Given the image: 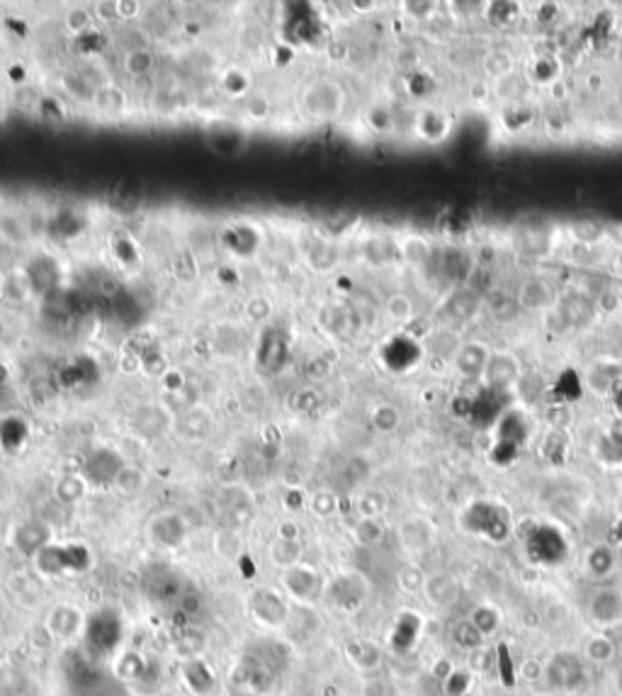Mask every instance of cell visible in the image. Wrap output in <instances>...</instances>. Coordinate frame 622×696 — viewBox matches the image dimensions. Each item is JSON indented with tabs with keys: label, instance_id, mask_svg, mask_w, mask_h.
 Instances as JSON below:
<instances>
[{
	"label": "cell",
	"instance_id": "obj_1",
	"mask_svg": "<svg viewBox=\"0 0 622 696\" xmlns=\"http://www.w3.org/2000/svg\"><path fill=\"white\" fill-rule=\"evenodd\" d=\"M83 638H86L88 655L93 657V660H102V657L112 655L119 648V643L125 641L122 614L112 609V606H102V609L93 611L86 618Z\"/></svg>",
	"mask_w": 622,
	"mask_h": 696
},
{
	"label": "cell",
	"instance_id": "obj_2",
	"mask_svg": "<svg viewBox=\"0 0 622 696\" xmlns=\"http://www.w3.org/2000/svg\"><path fill=\"white\" fill-rule=\"evenodd\" d=\"M71 696H127L119 682L109 680L93 657H78L71 663Z\"/></svg>",
	"mask_w": 622,
	"mask_h": 696
},
{
	"label": "cell",
	"instance_id": "obj_3",
	"mask_svg": "<svg viewBox=\"0 0 622 696\" xmlns=\"http://www.w3.org/2000/svg\"><path fill=\"white\" fill-rule=\"evenodd\" d=\"M544 682L554 691H576L586 684L583 657L571 650H560L544 663Z\"/></svg>",
	"mask_w": 622,
	"mask_h": 696
},
{
	"label": "cell",
	"instance_id": "obj_4",
	"mask_svg": "<svg viewBox=\"0 0 622 696\" xmlns=\"http://www.w3.org/2000/svg\"><path fill=\"white\" fill-rule=\"evenodd\" d=\"M39 570L47 575H63V572H80L90 565V556L78 546H47L37 556Z\"/></svg>",
	"mask_w": 622,
	"mask_h": 696
},
{
	"label": "cell",
	"instance_id": "obj_5",
	"mask_svg": "<svg viewBox=\"0 0 622 696\" xmlns=\"http://www.w3.org/2000/svg\"><path fill=\"white\" fill-rule=\"evenodd\" d=\"M367 596V582L355 572H345L328 585V599L343 611H355Z\"/></svg>",
	"mask_w": 622,
	"mask_h": 696
},
{
	"label": "cell",
	"instance_id": "obj_6",
	"mask_svg": "<svg viewBox=\"0 0 622 696\" xmlns=\"http://www.w3.org/2000/svg\"><path fill=\"white\" fill-rule=\"evenodd\" d=\"M250 611H253V616H256L260 624L278 628L287 621L289 604L285 596L272 592V589H258L256 595L250 596Z\"/></svg>",
	"mask_w": 622,
	"mask_h": 696
},
{
	"label": "cell",
	"instance_id": "obj_7",
	"mask_svg": "<svg viewBox=\"0 0 622 696\" xmlns=\"http://www.w3.org/2000/svg\"><path fill=\"white\" fill-rule=\"evenodd\" d=\"M282 582L292 596L302 599V602H311L321 595L324 589V579L319 577V572L311 570L306 565H292V567H285V575H282Z\"/></svg>",
	"mask_w": 622,
	"mask_h": 696
},
{
	"label": "cell",
	"instance_id": "obj_8",
	"mask_svg": "<svg viewBox=\"0 0 622 696\" xmlns=\"http://www.w3.org/2000/svg\"><path fill=\"white\" fill-rule=\"evenodd\" d=\"M589 611L600 626H617L622 624V592L613 587H603L593 595Z\"/></svg>",
	"mask_w": 622,
	"mask_h": 696
},
{
	"label": "cell",
	"instance_id": "obj_9",
	"mask_svg": "<svg viewBox=\"0 0 622 696\" xmlns=\"http://www.w3.org/2000/svg\"><path fill=\"white\" fill-rule=\"evenodd\" d=\"M491 353L489 348L482 344V341H466L457 348L455 353V366L462 376L466 377H476L484 376V370L489 366Z\"/></svg>",
	"mask_w": 622,
	"mask_h": 696
},
{
	"label": "cell",
	"instance_id": "obj_10",
	"mask_svg": "<svg viewBox=\"0 0 622 696\" xmlns=\"http://www.w3.org/2000/svg\"><path fill=\"white\" fill-rule=\"evenodd\" d=\"M183 680H185L187 689L197 696H207L217 687V677L210 670L207 663H203L200 657H193L183 665Z\"/></svg>",
	"mask_w": 622,
	"mask_h": 696
},
{
	"label": "cell",
	"instance_id": "obj_11",
	"mask_svg": "<svg viewBox=\"0 0 622 696\" xmlns=\"http://www.w3.org/2000/svg\"><path fill=\"white\" fill-rule=\"evenodd\" d=\"M518 373H521V366H518V360L511 353H491L489 366L484 370V377L494 387H505V385L514 383Z\"/></svg>",
	"mask_w": 622,
	"mask_h": 696
},
{
	"label": "cell",
	"instance_id": "obj_12",
	"mask_svg": "<svg viewBox=\"0 0 622 696\" xmlns=\"http://www.w3.org/2000/svg\"><path fill=\"white\" fill-rule=\"evenodd\" d=\"M151 533L154 539L165 548H178L187 536L185 524L175 514H161L151 521Z\"/></svg>",
	"mask_w": 622,
	"mask_h": 696
},
{
	"label": "cell",
	"instance_id": "obj_13",
	"mask_svg": "<svg viewBox=\"0 0 622 696\" xmlns=\"http://www.w3.org/2000/svg\"><path fill=\"white\" fill-rule=\"evenodd\" d=\"M49 539H52V533L47 531V526L32 521V524L23 526V529L17 531L15 543L23 553H27V556H30V553L32 556H39V553L49 546Z\"/></svg>",
	"mask_w": 622,
	"mask_h": 696
},
{
	"label": "cell",
	"instance_id": "obj_14",
	"mask_svg": "<svg viewBox=\"0 0 622 696\" xmlns=\"http://www.w3.org/2000/svg\"><path fill=\"white\" fill-rule=\"evenodd\" d=\"M80 626H86V618H83V614H80L76 606H71V604L56 606V609L52 611V616H49V628L59 635H73Z\"/></svg>",
	"mask_w": 622,
	"mask_h": 696
},
{
	"label": "cell",
	"instance_id": "obj_15",
	"mask_svg": "<svg viewBox=\"0 0 622 696\" xmlns=\"http://www.w3.org/2000/svg\"><path fill=\"white\" fill-rule=\"evenodd\" d=\"M419 634L420 618L416 616V614H401L397 626H394V634H391V645H394V650H399V653H406V650L416 643Z\"/></svg>",
	"mask_w": 622,
	"mask_h": 696
},
{
	"label": "cell",
	"instance_id": "obj_16",
	"mask_svg": "<svg viewBox=\"0 0 622 696\" xmlns=\"http://www.w3.org/2000/svg\"><path fill=\"white\" fill-rule=\"evenodd\" d=\"M615 567V550L610 546H596L589 550L586 558V570L596 579L608 577Z\"/></svg>",
	"mask_w": 622,
	"mask_h": 696
},
{
	"label": "cell",
	"instance_id": "obj_17",
	"mask_svg": "<svg viewBox=\"0 0 622 696\" xmlns=\"http://www.w3.org/2000/svg\"><path fill=\"white\" fill-rule=\"evenodd\" d=\"M469 621H472V626L484 635V638H489L498 631L501 626V611L494 606V604H479L476 609H472L469 614Z\"/></svg>",
	"mask_w": 622,
	"mask_h": 696
},
{
	"label": "cell",
	"instance_id": "obj_18",
	"mask_svg": "<svg viewBox=\"0 0 622 696\" xmlns=\"http://www.w3.org/2000/svg\"><path fill=\"white\" fill-rule=\"evenodd\" d=\"M426 595L430 602L450 604L457 596V582L450 575H433L430 579H426Z\"/></svg>",
	"mask_w": 622,
	"mask_h": 696
},
{
	"label": "cell",
	"instance_id": "obj_19",
	"mask_svg": "<svg viewBox=\"0 0 622 696\" xmlns=\"http://www.w3.org/2000/svg\"><path fill=\"white\" fill-rule=\"evenodd\" d=\"M586 660L589 663H596V665H603V663H610L615 657V641L608 638V635H593L591 641L586 643Z\"/></svg>",
	"mask_w": 622,
	"mask_h": 696
},
{
	"label": "cell",
	"instance_id": "obj_20",
	"mask_svg": "<svg viewBox=\"0 0 622 696\" xmlns=\"http://www.w3.org/2000/svg\"><path fill=\"white\" fill-rule=\"evenodd\" d=\"M384 312L394 324H406V321L413 319V312H416V307H413V300L406 298V295H391L387 300V305H384Z\"/></svg>",
	"mask_w": 622,
	"mask_h": 696
},
{
	"label": "cell",
	"instance_id": "obj_21",
	"mask_svg": "<svg viewBox=\"0 0 622 696\" xmlns=\"http://www.w3.org/2000/svg\"><path fill=\"white\" fill-rule=\"evenodd\" d=\"M452 641H455V645L462 650H476V648H482L484 635L472 626V621H469V618H465V621H459L457 626L452 628Z\"/></svg>",
	"mask_w": 622,
	"mask_h": 696
},
{
	"label": "cell",
	"instance_id": "obj_22",
	"mask_svg": "<svg viewBox=\"0 0 622 696\" xmlns=\"http://www.w3.org/2000/svg\"><path fill=\"white\" fill-rule=\"evenodd\" d=\"M355 539H358L360 546L372 548L377 543H382L384 539V526L380 524V519H363L358 526H355Z\"/></svg>",
	"mask_w": 622,
	"mask_h": 696
},
{
	"label": "cell",
	"instance_id": "obj_23",
	"mask_svg": "<svg viewBox=\"0 0 622 696\" xmlns=\"http://www.w3.org/2000/svg\"><path fill=\"white\" fill-rule=\"evenodd\" d=\"M372 424L374 429H380L382 434H391L401 424V415H399L397 407L391 405H380V407L372 412Z\"/></svg>",
	"mask_w": 622,
	"mask_h": 696
},
{
	"label": "cell",
	"instance_id": "obj_24",
	"mask_svg": "<svg viewBox=\"0 0 622 696\" xmlns=\"http://www.w3.org/2000/svg\"><path fill=\"white\" fill-rule=\"evenodd\" d=\"M484 69L489 71L491 76L504 79V76H508L511 69H514V59L505 54V52H501V49H496V52H489V54H486V59H484Z\"/></svg>",
	"mask_w": 622,
	"mask_h": 696
},
{
	"label": "cell",
	"instance_id": "obj_25",
	"mask_svg": "<svg viewBox=\"0 0 622 696\" xmlns=\"http://www.w3.org/2000/svg\"><path fill=\"white\" fill-rule=\"evenodd\" d=\"M472 684V674L466 670H452L450 677L445 680V691L450 696H465Z\"/></svg>",
	"mask_w": 622,
	"mask_h": 696
},
{
	"label": "cell",
	"instance_id": "obj_26",
	"mask_svg": "<svg viewBox=\"0 0 622 696\" xmlns=\"http://www.w3.org/2000/svg\"><path fill=\"white\" fill-rule=\"evenodd\" d=\"M353 655H355L358 667H374L380 663V653H377L372 643H355L353 645Z\"/></svg>",
	"mask_w": 622,
	"mask_h": 696
},
{
	"label": "cell",
	"instance_id": "obj_27",
	"mask_svg": "<svg viewBox=\"0 0 622 696\" xmlns=\"http://www.w3.org/2000/svg\"><path fill=\"white\" fill-rule=\"evenodd\" d=\"M399 582H401V587H404L406 592H419L420 587H426V577H423L416 567H406V570H401Z\"/></svg>",
	"mask_w": 622,
	"mask_h": 696
},
{
	"label": "cell",
	"instance_id": "obj_28",
	"mask_svg": "<svg viewBox=\"0 0 622 696\" xmlns=\"http://www.w3.org/2000/svg\"><path fill=\"white\" fill-rule=\"evenodd\" d=\"M178 609L185 614V616H194V614H200V609H203V599L197 595H183L180 596V602H178Z\"/></svg>",
	"mask_w": 622,
	"mask_h": 696
},
{
	"label": "cell",
	"instance_id": "obj_29",
	"mask_svg": "<svg viewBox=\"0 0 622 696\" xmlns=\"http://www.w3.org/2000/svg\"><path fill=\"white\" fill-rule=\"evenodd\" d=\"M521 672L528 677V680H544V665H540L537 660H528L523 663Z\"/></svg>",
	"mask_w": 622,
	"mask_h": 696
},
{
	"label": "cell",
	"instance_id": "obj_30",
	"mask_svg": "<svg viewBox=\"0 0 622 696\" xmlns=\"http://www.w3.org/2000/svg\"><path fill=\"white\" fill-rule=\"evenodd\" d=\"M615 540H617V546H622V517L617 519V524H615Z\"/></svg>",
	"mask_w": 622,
	"mask_h": 696
}]
</instances>
